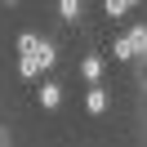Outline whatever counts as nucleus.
I'll return each instance as SVG.
<instances>
[{
    "instance_id": "1",
    "label": "nucleus",
    "mask_w": 147,
    "mask_h": 147,
    "mask_svg": "<svg viewBox=\"0 0 147 147\" xmlns=\"http://www.w3.org/2000/svg\"><path fill=\"white\" fill-rule=\"evenodd\" d=\"M107 102H111V98H107V89L94 80V85H89V94H85V111H89V116H102V111H107Z\"/></svg>"
},
{
    "instance_id": "2",
    "label": "nucleus",
    "mask_w": 147,
    "mask_h": 147,
    "mask_svg": "<svg viewBox=\"0 0 147 147\" xmlns=\"http://www.w3.org/2000/svg\"><path fill=\"white\" fill-rule=\"evenodd\" d=\"M36 98H40V107H45V111H54L58 102H63V85L45 80V85H40V94H36Z\"/></svg>"
},
{
    "instance_id": "3",
    "label": "nucleus",
    "mask_w": 147,
    "mask_h": 147,
    "mask_svg": "<svg viewBox=\"0 0 147 147\" xmlns=\"http://www.w3.org/2000/svg\"><path fill=\"white\" fill-rule=\"evenodd\" d=\"M125 36L134 40V58H147V27H143V22H134Z\"/></svg>"
},
{
    "instance_id": "4",
    "label": "nucleus",
    "mask_w": 147,
    "mask_h": 147,
    "mask_svg": "<svg viewBox=\"0 0 147 147\" xmlns=\"http://www.w3.org/2000/svg\"><path fill=\"white\" fill-rule=\"evenodd\" d=\"M36 63H40V71H49V67L58 63V49L49 45V40H40V45H36Z\"/></svg>"
},
{
    "instance_id": "5",
    "label": "nucleus",
    "mask_w": 147,
    "mask_h": 147,
    "mask_svg": "<svg viewBox=\"0 0 147 147\" xmlns=\"http://www.w3.org/2000/svg\"><path fill=\"white\" fill-rule=\"evenodd\" d=\"M80 9H85L80 0H58V18L63 22H80Z\"/></svg>"
},
{
    "instance_id": "6",
    "label": "nucleus",
    "mask_w": 147,
    "mask_h": 147,
    "mask_svg": "<svg viewBox=\"0 0 147 147\" xmlns=\"http://www.w3.org/2000/svg\"><path fill=\"white\" fill-rule=\"evenodd\" d=\"M18 76H22V80H36V76H40V63H36V54H22V63H18Z\"/></svg>"
},
{
    "instance_id": "7",
    "label": "nucleus",
    "mask_w": 147,
    "mask_h": 147,
    "mask_svg": "<svg viewBox=\"0 0 147 147\" xmlns=\"http://www.w3.org/2000/svg\"><path fill=\"white\" fill-rule=\"evenodd\" d=\"M80 76H85V80H98V76H102V58H80Z\"/></svg>"
},
{
    "instance_id": "8",
    "label": "nucleus",
    "mask_w": 147,
    "mask_h": 147,
    "mask_svg": "<svg viewBox=\"0 0 147 147\" xmlns=\"http://www.w3.org/2000/svg\"><path fill=\"white\" fill-rule=\"evenodd\" d=\"M102 9H107V18H125L134 9V0H102Z\"/></svg>"
},
{
    "instance_id": "9",
    "label": "nucleus",
    "mask_w": 147,
    "mask_h": 147,
    "mask_svg": "<svg viewBox=\"0 0 147 147\" xmlns=\"http://www.w3.org/2000/svg\"><path fill=\"white\" fill-rule=\"evenodd\" d=\"M116 58L134 63V40H129V36H116Z\"/></svg>"
},
{
    "instance_id": "10",
    "label": "nucleus",
    "mask_w": 147,
    "mask_h": 147,
    "mask_svg": "<svg viewBox=\"0 0 147 147\" xmlns=\"http://www.w3.org/2000/svg\"><path fill=\"white\" fill-rule=\"evenodd\" d=\"M36 45H40V36H31V31L18 36V54H36Z\"/></svg>"
},
{
    "instance_id": "11",
    "label": "nucleus",
    "mask_w": 147,
    "mask_h": 147,
    "mask_svg": "<svg viewBox=\"0 0 147 147\" xmlns=\"http://www.w3.org/2000/svg\"><path fill=\"white\" fill-rule=\"evenodd\" d=\"M5 143H9V129H5V125H0V147H5Z\"/></svg>"
},
{
    "instance_id": "12",
    "label": "nucleus",
    "mask_w": 147,
    "mask_h": 147,
    "mask_svg": "<svg viewBox=\"0 0 147 147\" xmlns=\"http://www.w3.org/2000/svg\"><path fill=\"white\" fill-rule=\"evenodd\" d=\"M5 5H18V0H5Z\"/></svg>"
},
{
    "instance_id": "13",
    "label": "nucleus",
    "mask_w": 147,
    "mask_h": 147,
    "mask_svg": "<svg viewBox=\"0 0 147 147\" xmlns=\"http://www.w3.org/2000/svg\"><path fill=\"white\" fill-rule=\"evenodd\" d=\"M134 5H138V0H134Z\"/></svg>"
}]
</instances>
